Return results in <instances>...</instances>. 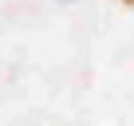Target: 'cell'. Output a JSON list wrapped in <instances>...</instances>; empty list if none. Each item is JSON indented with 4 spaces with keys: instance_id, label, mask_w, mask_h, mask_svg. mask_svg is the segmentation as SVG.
I'll return each instance as SVG.
<instances>
[{
    "instance_id": "6da1fadb",
    "label": "cell",
    "mask_w": 134,
    "mask_h": 126,
    "mask_svg": "<svg viewBox=\"0 0 134 126\" xmlns=\"http://www.w3.org/2000/svg\"><path fill=\"white\" fill-rule=\"evenodd\" d=\"M122 4H130V8H134V0H122Z\"/></svg>"
},
{
    "instance_id": "7a4b0ae2",
    "label": "cell",
    "mask_w": 134,
    "mask_h": 126,
    "mask_svg": "<svg viewBox=\"0 0 134 126\" xmlns=\"http://www.w3.org/2000/svg\"><path fill=\"white\" fill-rule=\"evenodd\" d=\"M67 4H71V0H67Z\"/></svg>"
}]
</instances>
